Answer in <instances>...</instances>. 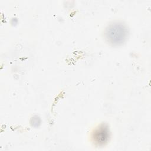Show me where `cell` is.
<instances>
[{
  "instance_id": "7a4b0ae2",
  "label": "cell",
  "mask_w": 151,
  "mask_h": 151,
  "mask_svg": "<svg viewBox=\"0 0 151 151\" xmlns=\"http://www.w3.org/2000/svg\"><path fill=\"white\" fill-rule=\"evenodd\" d=\"M109 137V128L106 125L101 124L97 127L93 134V138L94 142L99 145L105 144Z\"/></svg>"
},
{
  "instance_id": "6da1fadb",
  "label": "cell",
  "mask_w": 151,
  "mask_h": 151,
  "mask_svg": "<svg viewBox=\"0 0 151 151\" xmlns=\"http://www.w3.org/2000/svg\"><path fill=\"white\" fill-rule=\"evenodd\" d=\"M128 35L127 27L122 23L114 22L108 25L104 31L106 40L113 45H117L123 43Z\"/></svg>"
}]
</instances>
